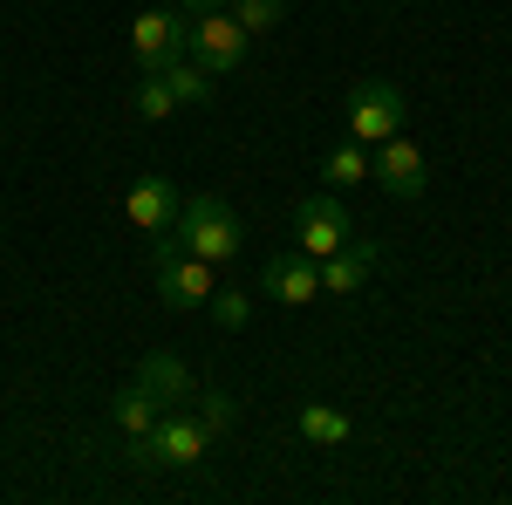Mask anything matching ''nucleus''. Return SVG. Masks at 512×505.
Segmentation results:
<instances>
[{"instance_id": "19", "label": "nucleus", "mask_w": 512, "mask_h": 505, "mask_svg": "<svg viewBox=\"0 0 512 505\" xmlns=\"http://www.w3.org/2000/svg\"><path fill=\"white\" fill-rule=\"evenodd\" d=\"M205 308H212V321H219V328H246V321H253V294L212 287V301H205Z\"/></svg>"}, {"instance_id": "2", "label": "nucleus", "mask_w": 512, "mask_h": 505, "mask_svg": "<svg viewBox=\"0 0 512 505\" xmlns=\"http://www.w3.org/2000/svg\"><path fill=\"white\" fill-rule=\"evenodd\" d=\"M205 451H212V430H205V417L198 410H158V424L144 430V437H130V465L137 471H192L205 465Z\"/></svg>"}, {"instance_id": "10", "label": "nucleus", "mask_w": 512, "mask_h": 505, "mask_svg": "<svg viewBox=\"0 0 512 505\" xmlns=\"http://www.w3.org/2000/svg\"><path fill=\"white\" fill-rule=\"evenodd\" d=\"M185 14H164V7H144L137 21H130V48H137V62L144 69H164V62H178L185 55Z\"/></svg>"}, {"instance_id": "6", "label": "nucleus", "mask_w": 512, "mask_h": 505, "mask_svg": "<svg viewBox=\"0 0 512 505\" xmlns=\"http://www.w3.org/2000/svg\"><path fill=\"white\" fill-rule=\"evenodd\" d=\"M369 185H383L390 198L417 205V198L431 192V164H424V151L396 130V137H383V144H369Z\"/></svg>"}, {"instance_id": "7", "label": "nucleus", "mask_w": 512, "mask_h": 505, "mask_svg": "<svg viewBox=\"0 0 512 505\" xmlns=\"http://www.w3.org/2000/svg\"><path fill=\"white\" fill-rule=\"evenodd\" d=\"M294 246H301L308 260L342 253V246H349V212H342V198H328V192L301 198V205H294Z\"/></svg>"}, {"instance_id": "15", "label": "nucleus", "mask_w": 512, "mask_h": 505, "mask_svg": "<svg viewBox=\"0 0 512 505\" xmlns=\"http://www.w3.org/2000/svg\"><path fill=\"white\" fill-rule=\"evenodd\" d=\"M321 178H328V185H369V144H355V137L328 144V157H321Z\"/></svg>"}, {"instance_id": "16", "label": "nucleus", "mask_w": 512, "mask_h": 505, "mask_svg": "<svg viewBox=\"0 0 512 505\" xmlns=\"http://www.w3.org/2000/svg\"><path fill=\"white\" fill-rule=\"evenodd\" d=\"M130 110H137L144 123H164L171 110H178V96H171L164 69H144V76H137V89H130Z\"/></svg>"}, {"instance_id": "21", "label": "nucleus", "mask_w": 512, "mask_h": 505, "mask_svg": "<svg viewBox=\"0 0 512 505\" xmlns=\"http://www.w3.org/2000/svg\"><path fill=\"white\" fill-rule=\"evenodd\" d=\"M185 14H205V7H233V0H178Z\"/></svg>"}, {"instance_id": "5", "label": "nucleus", "mask_w": 512, "mask_h": 505, "mask_svg": "<svg viewBox=\"0 0 512 505\" xmlns=\"http://www.w3.org/2000/svg\"><path fill=\"white\" fill-rule=\"evenodd\" d=\"M342 130H349L355 144H383L403 130V89L383 76H362L349 89V110H342Z\"/></svg>"}, {"instance_id": "8", "label": "nucleus", "mask_w": 512, "mask_h": 505, "mask_svg": "<svg viewBox=\"0 0 512 505\" xmlns=\"http://www.w3.org/2000/svg\"><path fill=\"white\" fill-rule=\"evenodd\" d=\"M260 294H274L280 308H308V301H321V260H308L301 246L274 253V260L260 267Z\"/></svg>"}, {"instance_id": "4", "label": "nucleus", "mask_w": 512, "mask_h": 505, "mask_svg": "<svg viewBox=\"0 0 512 505\" xmlns=\"http://www.w3.org/2000/svg\"><path fill=\"white\" fill-rule=\"evenodd\" d=\"M246 48H253V35L239 28L226 7H205L192 28H185V55H192L205 76H233L239 62H246Z\"/></svg>"}, {"instance_id": "14", "label": "nucleus", "mask_w": 512, "mask_h": 505, "mask_svg": "<svg viewBox=\"0 0 512 505\" xmlns=\"http://www.w3.org/2000/svg\"><path fill=\"white\" fill-rule=\"evenodd\" d=\"M110 424H117L123 437H144V430L158 424V396H151V389H144V383L117 389V396H110Z\"/></svg>"}, {"instance_id": "18", "label": "nucleus", "mask_w": 512, "mask_h": 505, "mask_svg": "<svg viewBox=\"0 0 512 505\" xmlns=\"http://www.w3.org/2000/svg\"><path fill=\"white\" fill-rule=\"evenodd\" d=\"M226 14H233L246 35H274V28H280V14H287V0H233Z\"/></svg>"}, {"instance_id": "13", "label": "nucleus", "mask_w": 512, "mask_h": 505, "mask_svg": "<svg viewBox=\"0 0 512 505\" xmlns=\"http://www.w3.org/2000/svg\"><path fill=\"white\" fill-rule=\"evenodd\" d=\"M294 430H301L308 444H321V451H335V444H349V437H355L349 410H335V403H301V417H294Z\"/></svg>"}, {"instance_id": "3", "label": "nucleus", "mask_w": 512, "mask_h": 505, "mask_svg": "<svg viewBox=\"0 0 512 505\" xmlns=\"http://www.w3.org/2000/svg\"><path fill=\"white\" fill-rule=\"evenodd\" d=\"M151 273H158L164 308H178V314L205 308V301H212V287H219V267H212V260H198V253H185L178 233H151Z\"/></svg>"}, {"instance_id": "11", "label": "nucleus", "mask_w": 512, "mask_h": 505, "mask_svg": "<svg viewBox=\"0 0 512 505\" xmlns=\"http://www.w3.org/2000/svg\"><path fill=\"white\" fill-rule=\"evenodd\" d=\"M376 267H383V246H376V239H349L342 253L321 260V294H362Z\"/></svg>"}, {"instance_id": "20", "label": "nucleus", "mask_w": 512, "mask_h": 505, "mask_svg": "<svg viewBox=\"0 0 512 505\" xmlns=\"http://www.w3.org/2000/svg\"><path fill=\"white\" fill-rule=\"evenodd\" d=\"M198 417H205V430L219 437V430H233L239 424V396H226V389H205L198 396Z\"/></svg>"}, {"instance_id": "12", "label": "nucleus", "mask_w": 512, "mask_h": 505, "mask_svg": "<svg viewBox=\"0 0 512 505\" xmlns=\"http://www.w3.org/2000/svg\"><path fill=\"white\" fill-rule=\"evenodd\" d=\"M137 383L151 389L158 403H185V396H192V376H185V362H178V355H164V349L137 362Z\"/></svg>"}, {"instance_id": "17", "label": "nucleus", "mask_w": 512, "mask_h": 505, "mask_svg": "<svg viewBox=\"0 0 512 505\" xmlns=\"http://www.w3.org/2000/svg\"><path fill=\"white\" fill-rule=\"evenodd\" d=\"M164 82H171V96H178V110H198V103L212 96V76L198 69L192 55H178V62H164Z\"/></svg>"}, {"instance_id": "1", "label": "nucleus", "mask_w": 512, "mask_h": 505, "mask_svg": "<svg viewBox=\"0 0 512 505\" xmlns=\"http://www.w3.org/2000/svg\"><path fill=\"white\" fill-rule=\"evenodd\" d=\"M171 233H178L185 253L212 260V267L239 260V246H246V226H239V212L219 192H192L185 205H178V226H171Z\"/></svg>"}, {"instance_id": "9", "label": "nucleus", "mask_w": 512, "mask_h": 505, "mask_svg": "<svg viewBox=\"0 0 512 505\" xmlns=\"http://www.w3.org/2000/svg\"><path fill=\"white\" fill-rule=\"evenodd\" d=\"M178 205H185V192H178L164 171H144V178L123 192V219H130L137 233H171V226H178Z\"/></svg>"}]
</instances>
